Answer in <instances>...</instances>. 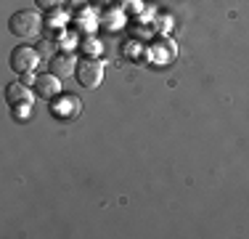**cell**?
I'll return each instance as SVG.
<instances>
[{
  "label": "cell",
  "mask_w": 249,
  "mask_h": 239,
  "mask_svg": "<svg viewBox=\"0 0 249 239\" xmlns=\"http://www.w3.org/2000/svg\"><path fill=\"white\" fill-rule=\"evenodd\" d=\"M43 27V19H40L37 11H16L8 21V29L16 35V38H35Z\"/></svg>",
  "instance_id": "6da1fadb"
},
{
  "label": "cell",
  "mask_w": 249,
  "mask_h": 239,
  "mask_svg": "<svg viewBox=\"0 0 249 239\" xmlns=\"http://www.w3.org/2000/svg\"><path fill=\"white\" fill-rule=\"evenodd\" d=\"M37 64H40V53L29 45H19L11 53V67L19 75H29L32 69H37Z\"/></svg>",
  "instance_id": "7a4b0ae2"
},
{
  "label": "cell",
  "mask_w": 249,
  "mask_h": 239,
  "mask_svg": "<svg viewBox=\"0 0 249 239\" xmlns=\"http://www.w3.org/2000/svg\"><path fill=\"white\" fill-rule=\"evenodd\" d=\"M32 85H35V93H37V99L51 101V99H56V96L61 93V77L53 75V72H48V75H37Z\"/></svg>",
  "instance_id": "3957f363"
},
{
  "label": "cell",
  "mask_w": 249,
  "mask_h": 239,
  "mask_svg": "<svg viewBox=\"0 0 249 239\" xmlns=\"http://www.w3.org/2000/svg\"><path fill=\"white\" fill-rule=\"evenodd\" d=\"M77 80H80L82 88H96L101 85V77H104V67H101L98 61H93V59H88V61H80V67H77Z\"/></svg>",
  "instance_id": "277c9868"
},
{
  "label": "cell",
  "mask_w": 249,
  "mask_h": 239,
  "mask_svg": "<svg viewBox=\"0 0 249 239\" xmlns=\"http://www.w3.org/2000/svg\"><path fill=\"white\" fill-rule=\"evenodd\" d=\"M74 64H77V59L72 56L69 51H61V53H56V56L51 59V72L53 75H58V77H67V75H74Z\"/></svg>",
  "instance_id": "5b68a950"
},
{
  "label": "cell",
  "mask_w": 249,
  "mask_h": 239,
  "mask_svg": "<svg viewBox=\"0 0 249 239\" xmlns=\"http://www.w3.org/2000/svg\"><path fill=\"white\" fill-rule=\"evenodd\" d=\"M5 99H8V104H19V106H27L29 101H32V93H29L27 85H19V82H14V85L5 88Z\"/></svg>",
  "instance_id": "8992f818"
},
{
  "label": "cell",
  "mask_w": 249,
  "mask_h": 239,
  "mask_svg": "<svg viewBox=\"0 0 249 239\" xmlns=\"http://www.w3.org/2000/svg\"><path fill=\"white\" fill-rule=\"evenodd\" d=\"M80 106L82 104H77L74 99H64V106L58 109V106H53V115L56 117H72V115H77L80 112Z\"/></svg>",
  "instance_id": "52a82bcc"
},
{
  "label": "cell",
  "mask_w": 249,
  "mask_h": 239,
  "mask_svg": "<svg viewBox=\"0 0 249 239\" xmlns=\"http://www.w3.org/2000/svg\"><path fill=\"white\" fill-rule=\"evenodd\" d=\"M35 3H37L40 11H56L58 5L64 3V0H35Z\"/></svg>",
  "instance_id": "ba28073f"
}]
</instances>
